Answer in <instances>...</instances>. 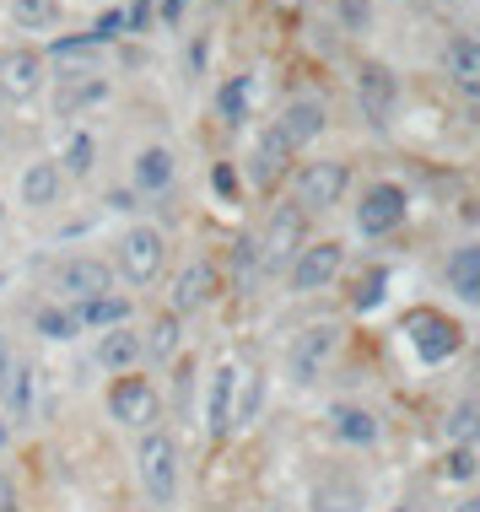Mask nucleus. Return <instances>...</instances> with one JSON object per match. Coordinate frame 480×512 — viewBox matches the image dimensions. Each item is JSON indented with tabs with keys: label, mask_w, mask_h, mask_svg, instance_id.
I'll return each instance as SVG.
<instances>
[{
	"label": "nucleus",
	"mask_w": 480,
	"mask_h": 512,
	"mask_svg": "<svg viewBox=\"0 0 480 512\" xmlns=\"http://www.w3.org/2000/svg\"><path fill=\"white\" fill-rule=\"evenodd\" d=\"M356 103H362V114L373 130H389L394 108H400V81L383 60H362V71H356Z\"/></svg>",
	"instance_id": "nucleus-10"
},
{
	"label": "nucleus",
	"mask_w": 480,
	"mask_h": 512,
	"mask_svg": "<svg viewBox=\"0 0 480 512\" xmlns=\"http://www.w3.org/2000/svg\"><path fill=\"white\" fill-rule=\"evenodd\" d=\"M103 98H108V81H71V87H60L54 108H60V119H76L81 108H98Z\"/></svg>",
	"instance_id": "nucleus-31"
},
{
	"label": "nucleus",
	"mask_w": 480,
	"mask_h": 512,
	"mask_svg": "<svg viewBox=\"0 0 480 512\" xmlns=\"http://www.w3.org/2000/svg\"><path fill=\"white\" fill-rule=\"evenodd\" d=\"M383 286H389V270H367L362 281H356V292H351V308L356 313H373L383 302Z\"/></svg>",
	"instance_id": "nucleus-33"
},
{
	"label": "nucleus",
	"mask_w": 480,
	"mask_h": 512,
	"mask_svg": "<svg viewBox=\"0 0 480 512\" xmlns=\"http://www.w3.org/2000/svg\"><path fill=\"white\" fill-rule=\"evenodd\" d=\"M448 286H454L464 302H480V243H464L448 254Z\"/></svg>",
	"instance_id": "nucleus-27"
},
{
	"label": "nucleus",
	"mask_w": 480,
	"mask_h": 512,
	"mask_svg": "<svg viewBox=\"0 0 480 512\" xmlns=\"http://www.w3.org/2000/svg\"><path fill=\"white\" fill-rule=\"evenodd\" d=\"M335 345H340V329L335 324L303 329V335L292 340V351H286V372H292V383H313V378H319V367L335 356Z\"/></svg>",
	"instance_id": "nucleus-15"
},
{
	"label": "nucleus",
	"mask_w": 480,
	"mask_h": 512,
	"mask_svg": "<svg viewBox=\"0 0 480 512\" xmlns=\"http://www.w3.org/2000/svg\"><path fill=\"white\" fill-rule=\"evenodd\" d=\"M108 265H114V275L125 286H135V292L157 286L162 270H168V238H162V227H152V221H135V227H125Z\"/></svg>",
	"instance_id": "nucleus-2"
},
{
	"label": "nucleus",
	"mask_w": 480,
	"mask_h": 512,
	"mask_svg": "<svg viewBox=\"0 0 480 512\" xmlns=\"http://www.w3.org/2000/svg\"><path fill=\"white\" fill-rule=\"evenodd\" d=\"M65 189H71V178L60 173L54 157H33L17 178V200L27 205V211H54V205L65 200Z\"/></svg>",
	"instance_id": "nucleus-14"
},
{
	"label": "nucleus",
	"mask_w": 480,
	"mask_h": 512,
	"mask_svg": "<svg viewBox=\"0 0 480 512\" xmlns=\"http://www.w3.org/2000/svg\"><path fill=\"white\" fill-rule=\"evenodd\" d=\"M356 502H362V491H356V486H346V491L319 486V491H313V507H319V512H351Z\"/></svg>",
	"instance_id": "nucleus-35"
},
{
	"label": "nucleus",
	"mask_w": 480,
	"mask_h": 512,
	"mask_svg": "<svg viewBox=\"0 0 480 512\" xmlns=\"http://www.w3.org/2000/svg\"><path fill=\"white\" fill-rule=\"evenodd\" d=\"M340 270H346V248L335 238H319V243H303V254L286 270V281H292V292H324Z\"/></svg>",
	"instance_id": "nucleus-11"
},
{
	"label": "nucleus",
	"mask_w": 480,
	"mask_h": 512,
	"mask_svg": "<svg viewBox=\"0 0 480 512\" xmlns=\"http://www.w3.org/2000/svg\"><path fill=\"white\" fill-rule=\"evenodd\" d=\"M297 151H292V141L276 130V124H265L259 130V141H254V151H249V173H254V184H276V178L286 173V162H292Z\"/></svg>",
	"instance_id": "nucleus-18"
},
{
	"label": "nucleus",
	"mask_w": 480,
	"mask_h": 512,
	"mask_svg": "<svg viewBox=\"0 0 480 512\" xmlns=\"http://www.w3.org/2000/svg\"><path fill=\"white\" fill-rule=\"evenodd\" d=\"M0 512H17V491H11L6 475H0Z\"/></svg>",
	"instance_id": "nucleus-40"
},
{
	"label": "nucleus",
	"mask_w": 480,
	"mask_h": 512,
	"mask_svg": "<svg viewBox=\"0 0 480 512\" xmlns=\"http://www.w3.org/2000/svg\"><path fill=\"white\" fill-rule=\"evenodd\" d=\"M211 189H216V195H222V200H238V168H232V162H216V168H211Z\"/></svg>",
	"instance_id": "nucleus-36"
},
{
	"label": "nucleus",
	"mask_w": 480,
	"mask_h": 512,
	"mask_svg": "<svg viewBox=\"0 0 480 512\" xmlns=\"http://www.w3.org/2000/svg\"><path fill=\"white\" fill-rule=\"evenodd\" d=\"M33 329H38L44 340H54V345H65V340H76V335H81L76 313L65 308V302H44V308L33 313Z\"/></svg>",
	"instance_id": "nucleus-29"
},
{
	"label": "nucleus",
	"mask_w": 480,
	"mask_h": 512,
	"mask_svg": "<svg viewBox=\"0 0 480 512\" xmlns=\"http://www.w3.org/2000/svg\"><path fill=\"white\" fill-rule=\"evenodd\" d=\"M238 383H243V367L232 362H216L211 372V389H205V432H211L216 442L232 437V410H238Z\"/></svg>",
	"instance_id": "nucleus-13"
},
{
	"label": "nucleus",
	"mask_w": 480,
	"mask_h": 512,
	"mask_svg": "<svg viewBox=\"0 0 480 512\" xmlns=\"http://www.w3.org/2000/svg\"><path fill=\"white\" fill-rule=\"evenodd\" d=\"M475 469H480V464H475L470 448H454V453H448V480H470Z\"/></svg>",
	"instance_id": "nucleus-37"
},
{
	"label": "nucleus",
	"mask_w": 480,
	"mask_h": 512,
	"mask_svg": "<svg viewBox=\"0 0 480 512\" xmlns=\"http://www.w3.org/2000/svg\"><path fill=\"white\" fill-rule=\"evenodd\" d=\"M6 17L22 27V33H49L65 17V0H6Z\"/></svg>",
	"instance_id": "nucleus-25"
},
{
	"label": "nucleus",
	"mask_w": 480,
	"mask_h": 512,
	"mask_svg": "<svg viewBox=\"0 0 480 512\" xmlns=\"http://www.w3.org/2000/svg\"><path fill=\"white\" fill-rule=\"evenodd\" d=\"M178 178V157H173V146H141L135 151V162H130V184L141 189V195H162Z\"/></svg>",
	"instance_id": "nucleus-19"
},
{
	"label": "nucleus",
	"mask_w": 480,
	"mask_h": 512,
	"mask_svg": "<svg viewBox=\"0 0 480 512\" xmlns=\"http://www.w3.org/2000/svg\"><path fill=\"white\" fill-rule=\"evenodd\" d=\"M329 432L340 442H351V448H373L378 442V415L362 410V405H335L329 410Z\"/></svg>",
	"instance_id": "nucleus-24"
},
{
	"label": "nucleus",
	"mask_w": 480,
	"mask_h": 512,
	"mask_svg": "<svg viewBox=\"0 0 480 512\" xmlns=\"http://www.w3.org/2000/svg\"><path fill=\"white\" fill-rule=\"evenodd\" d=\"M394 512H421V507H394Z\"/></svg>",
	"instance_id": "nucleus-45"
},
{
	"label": "nucleus",
	"mask_w": 480,
	"mask_h": 512,
	"mask_svg": "<svg viewBox=\"0 0 480 512\" xmlns=\"http://www.w3.org/2000/svg\"><path fill=\"white\" fill-rule=\"evenodd\" d=\"M54 302H65V308H81V302H98V297H114L119 292V275L108 265L103 254H71L60 259V270H54Z\"/></svg>",
	"instance_id": "nucleus-4"
},
{
	"label": "nucleus",
	"mask_w": 480,
	"mask_h": 512,
	"mask_svg": "<svg viewBox=\"0 0 480 512\" xmlns=\"http://www.w3.org/2000/svg\"><path fill=\"white\" fill-rule=\"evenodd\" d=\"M346 184H351V168H346V162H329V157L303 162V168L292 173V205H297L303 216L335 211V205L346 200Z\"/></svg>",
	"instance_id": "nucleus-5"
},
{
	"label": "nucleus",
	"mask_w": 480,
	"mask_h": 512,
	"mask_svg": "<svg viewBox=\"0 0 480 512\" xmlns=\"http://www.w3.org/2000/svg\"><path fill=\"white\" fill-rule=\"evenodd\" d=\"M405 340H410V351H416L421 362L437 367V362H448V356L464 345V329L448 313H437V308H410L405 313Z\"/></svg>",
	"instance_id": "nucleus-6"
},
{
	"label": "nucleus",
	"mask_w": 480,
	"mask_h": 512,
	"mask_svg": "<svg viewBox=\"0 0 480 512\" xmlns=\"http://www.w3.org/2000/svg\"><path fill=\"white\" fill-rule=\"evenodd\" d=\"M265 410V372H249L243 367V383H238V410H232V432L254 426V415Z\"/></svg>",
	"instance_id": "nucleus-30"
},
{
	"label": "nucleus",
	"mask_w": 480,
	"mask_h": 512,
	"mask_svg": "<svg viewBox=\"0 0 480 512\" xmlns=\"http://www.w3.org/2000/svg\"><path fill=\"white\" fill-rule=\"evenodd\" d=\"M340 22H346V27H367V0H340Z\"/></svg>",
	"instance_id": "nucleus-39"
},
{
	"label": "nucleus",
	"mask_w": 480,
	"mask_h": 512,
	"mask_svg": "<svg viewBox=\"0 0 480 512\" xmlns=\"http://www.w3.org/2000/svg\"><path fill=\"white\" fill-rule=\"evenodd\" d=\"M0 221H6V200H0Z\"/></svg>",
	"instance_id": "nucleus-46"
},
{
	"label": "nucleus",
	"mask_w": 480,
	"mask_h": 512,
	"mask_svg": "<svg viewBox=\"0 0 480 512\" xmlns=\"http://www.w3.org/2000/svg\"><path fill=\"white\" fill-rule=\"evenodd\" d=\"M44 81H49L44 49H33V44L0 49V92H6V103H33L38 92H44Z\"/></svg>",
	"instance_id": "nucleus-7"
},
{
	"label": "nucleus",
	"mask_w": 480,
	"mask_h": 512,
	"mask_svg": "<svg viewBox=\"0 0 480 512\" xmlns=\"http://www.w3.org/2000/svg\"><path fill=\"white\" fill-rule=\"evenodd\" d=\"M92 362L103 372H114V378H125V372H141L146 351H141V335L125 324V329H103L98 345H92Z\"/></svg>",
	"instance_id": "nucleus-17"
},
{
	"label": "nucleus",
	"mask_w": 480,
	"mask_h": 512,
	"mask_svg": "<svg viewBox=\"0 0 480 512\" xmlns=\"http://www.w3.org/2000/svg\"><path fill=\"white\" fill-rule=\"evenodd\" d=\"M405 205L410 200H405L400 184H373L362 195V205H356V232H362V238H389L405 221Z\"/></svg>",
	"instance_id": "nucleus-12"
},
{
	"label": "nucleus",
	"mask_w": 480,
	"mask_h": 512,
	"mask_svg": "<svg viewBox=\"0 0 480 512\" xmlns=\"http://www.w3.org/2000/svg\"><path fill=\"white\" fill-rule=\"evenodd\" d=\"M76 6H114V0H76Z\"/></svg>",
	"instance_id": "nucleus-44"
},
{
	"label": "nucleus",
	"mask_w": 480,
	"mask_h": 512,
	"mask_svg": "<svg viewBox=\"0 0 480 512\" xmlns=\"http://www.w3.org/2000/svg\"><path fill=\"white\" fill-rule=\"evenodd\" d=\"M286 6H297V0H286Z\"/></svg>",
	"instance_id": "nucleus-48"
},
{
	"label": "nucleus",
	"mask_w": 480,
	"mask_h": 512,
	"mask_svg": "<svg viewBox=\"0 0 480 512\" xmlns=\"http://www.w3.org/2000/svg\"><path fill=\"white\" fill-rule=\"evenodd\" d=\"M76 313V324H81V335H103V329H125L130 324V297L125 292H114V297H98V302H81Z\"/></svg>",
	"instance_id": "nucleus-23"
},
{
	"label": "nucleus",
	"mask_w": 480,
	"mask_h": 512,
	"mask_svg": "<svg viewBox=\"0 0 480 512\" xmlns=\"http://www.w3.org/2000/svg\"><path fill=\"white\" fill-rule=\"evenodd\" d=\"M6 448H11V421L0 415V453H6Z\"/></svg>",
	"instance_id": "nucleus-42"
},
{
	"label": "nucleus",
	"mask_w": 480,
	"mask_h": 512,
	"mask_svg": "<svg viewBox=\"0 0 480 512\" xmlns=\"http://www.w3.org/2000/svg\"><path fill=\"white\" fill-rule=\"evenodd\" d=\"M27 410H33V367H11L6 383H0V415L27 421Z\"/></svg>",
	"instance_id": "nucleus-28"
},
{
	"label": "nucleus",
	"mask_w": 480,
	"mask_h": 512,
	"mask_svg": "<svg viewBox=\"0 0 480 512\" xmlns=\"http://www.w3.org/2000/svg\"><path fill=\"white\" fill-rule=\"evenodd\" d=\"M103 410H108L114 426H125V432L141 437V432H152V426L162 421V389L146 378V372H125V378L108 383Z\"/></svg>",
	"instance_id": "nucleus-3"
},
{
	"label": "nucleus",
	"mask_w": 480,
	"mask_h": 512,
	"mask_svg": "<svg viewBox=\"0 0 480 512\" xmlns=\"http://www.w3.org/2000/svg\"><path fill=\"white\" fill-rule=\"evenodd\" d=\"M276 130L292 141V151H303L308 141H319V135H324V103L319 98H292V103L281 108Z\"/></svg>",
	"instance_id": "nucleus-20"
},
{
	"label": "nucleus",
	"mask_w": 480,
	"mask_h": 512,
	"mask_svg": "<svg viewBox=\"0 0 480 512\" xmlns=\"http://www.w3.org/2000/svg\"><path fill=\"white\" fill-rule=\"evenodd\" d=\"M49 157L60 162V173L76 184V178H87L92 168H98V135H92V130H65V141L54 146Z\"/></svg>",
	"instance_id": "nucleus-22"
},
{
	"label": "nucleus",
	"mask_w": 480,
	"mask_h": 512,
	"mask_svg": "<svg viewBox=\"0 0 480 512\" xmlns=\"http://www.w3.org/2000/svg\"><path fill=\"white\" fill-rule=\"evenodd\" d=\"M141 351H146V362L173 367V362H178V351H184V318L162 308V313L152 318V329L141 335Z\"/></svg>",
	"instance_id": "nucleus-21"
},
{
	"label": "nucleus",
	"mask_w": 480,
	"mask_h": 512,
	"mask_svg": "<svg viewBox=\"0 0 480 512\" xmlns=\"http://www.w3.org/2000/svg\"><path fill=\"white\" fill-rule=\"evenodd\" d=\"M135 480H141L146 502L168 512L178 502V486H184V453H178V437L168 426H152V432L135 437Z\"/></svg>",
	"instance_id": "nucleus-1"
},
{
	"label": "nucleus",
	"mask_w": 480,
	"mask_h": 512,
	"mask_svg": "<svg viewBox=\"0 0 480 512\" xmlns=\"http://www.w3.org/2000/svg\"><path fill=\"white\" fill-rule=\"evenodd\" d=\"M152 22V0H135V11H125V33H146Z\"/></svg>",
	"instance_id": "nucleus-38"
},
{
	"label": "nucleus",
	"mask_w": 480,
	"mask_h": 512,
	"mask_svg": "<svg viewBox=\"0 0 480 512\" xmlns=\"http://www.w3.org/2000/svg\"><path fill=\"white\" fill-rule=\"evenodd\" d=\"M0 108H6V92H0Z\"/></svg>",
	"instance_id": "nucleus-47"
},
{
	"label": "nucleus",
	"mask_w": 480,
	"mask_h": 512,
	"mask_svg": "<svg viewBox=\"0 0 480 512\" xmlns=\"http://www.w3.org/2000/svg\"><path fill=\"white\" fill-rule=\"evenodd\" d=\"M103 49L98 38H54V44L44 49V60H49V81H60V87H71V81H103Z\"/></svg>",
	"instance_id": "nucleus-8"
},
{
	"label": "nucleus",
	"mask_w": 480,
	"mask_h": 512,
	"mask_svg": "<svg viewBox=\"0 0 480 512\" xmlns=\"http://www.w3.org/2000/svg\"><path fill=\"white\" fill-rule=\"evenodd\" d=\"M303 243H308V216L297 211V205H276L265 221V232H259V265L265 270L292 265V259L303 254Z\"/></svg>",
	"instance_id": "nucleus-9"
},
{
	"label": "nucleus",
	"mask_w": 480,
	"mask_h": 512,
	"mask_svg": "<svg viewBox=\"0 0 480 512\" xmlns=\"http://www.w3.org/2000/svg\"><path fill=\"white\" fill-rule=\"evenodd\" d=\"M448 437L470 448V442L480 437V410H475V405H459V410H454V421H448Z\"/></svg>",
	"instance_id": "nucleus-34"
},
{
	"label": "nucleus",
	"mask_w": 480,
	"mask_h": 512,
	"mask_svg": "<svg viewBox=\"0 0 480 512\" xmlns=\"http://www.w3.org/2000/svg\"><path fill=\"white\" fill-rule=\"evenodd\" d=\"M448 76L459 81L464 98H480V44L475 38H454L448 44Z\"/></svg>",
	"instance_id": "nucleus-26"
},
{
	"label": "nucleus",
	"mask_w": 480,
	"mask_h": 512,
	"mask_svg": "<svg viewBox=\"0 0 480 512\" xmlns=\"http://www.w3.org/2000/svg\"><path fill=\"white\" fill-rule=\"evenodd\" d=\"M249 87H254L249 76L222 81V92H216V114H222L227 124H243V119H249Z\"/></svg>",
	"instance_id": "nucleus-32"
},
{
	"label": "nucleus",
	"mask_w": 480,
	"mask_h": 512,
	"mask_svg": "<svg viewBox=\"0 0 480 512\" xmlns=\"http://www.w3.org/2000/svg\"><path fill=\"white\" fill-rule=\"evenodd\" d=\"M459 512H480V496H464V502H459Z\"/></svg>",
	"instance_id": "nucleus-43"
},
{
	"label": "nucleus",
	"mask_w": 480,
	"mask_h": 512,
	"mask_svg": "<svg viewBox=\"0 0 480 512\" xmlns=\"http://www.w3.org/2000/svg\"><path fill=\"white\" fill-rule=\"evenodd\" d=\"M6 372H11V351H6V340H0V383H6Z\"/></svg>",
	"instance_id": "nucleus-41"
},
{
	"label": "nucleus",
	"mask_w": 480,
	"mask_h": 512,
	"mask_svg": "<svg viewBox=\"0 0 480 512\" xmlns=\"http://www.w3.org/2000/svg\"><path fill=\"white\" fill-rule=\"evenodd\" d=\"M216 286H222V275H216V265L211 259H189L184 270L173 275V292H168V313H200L205 302L216 297Z\"/></svg>",
	"instance_id": "nucleus-16"
}]
</instances>
